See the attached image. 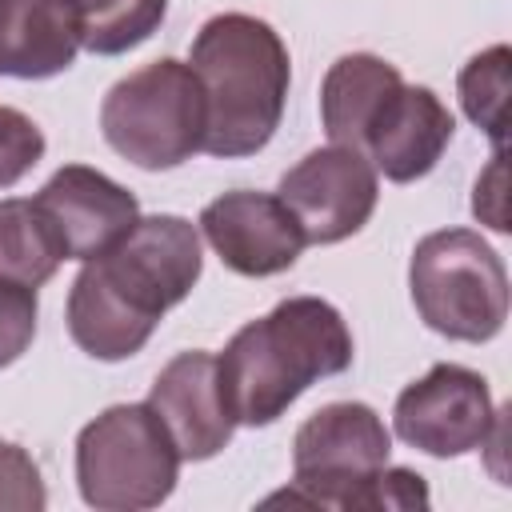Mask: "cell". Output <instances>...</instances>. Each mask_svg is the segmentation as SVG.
<instances>
[{
  "mask_svg": "<svg viewBox=\"0 0 512 512\" xmlns=\"http://www.w3.org/2000/svg\"><path fill=\"white\" fill-rule=\"evenodd\" d=\"M200 236L184 216H140L108 252L84 260L68 292V336L92 360H128L160 316L200 280Z\"/></svg>",
  "mask_w": 512,
  "mask_h": 512,
  "instance_id": "6da1fadb",
  "label": "cell"
},
{
  "mask_svg": "<svg viewBox=\"0 0 512 512\" xmlns=\"http://www.w3.org/2000/svg\"><path fill=\"white\" fill-rule=\"evenodd\" d=\"M352 368V332L320 296H288L244 324L216 356L220 392L236 424L264 428L316 380Z\"/></svg>",
  "mask_w": 512,
  "mask_h": 512,
  "instance_id": "7a4b0ae2",
  "label": "cell"
},
{
  "mask_svg": "<svg viewBox=\"0 0 512 512\" xmlns=\"http://www.w3.org/2000/svg\"><path fill=\"white\" fill-rule=\"evenodd\" d=\"M188 68L204 92V148L208 156L260 152L284 116L288 100V48L268 20L248 12H220L204 20L192 40Z\"/></svg>",
  "mask_w": 512,
  "mask_h": 512,
  "instance_id": "3957f363",
  "label": "cell"
},
{
  "mask_svg": "<svg viewBox=\"0 0 512 512\" xmlns=\"http://www.w3.org/2000/svg\"><path fill=\"white\" fill-rule=\"evenodd\" d=\"M420 320L464 344L492 340L508 320V272L496 248L472 228L428 232L408 264Z\"/></svg>",
  "mask_w": 512,
  "mask_h": 512,
  "instance_id": "277c9868",
  "label": "cell"
},
{
  "mask_svg": "<svg viewBox=\"0 0 512 512\" xmlns=\"http://www.w3.org/2000/svg\"><path fill=\"white\" fill-rule=\"evenodd\" d=\"M180 452L148 404H112L76 436V484L100 512H144L172 496Z\"/></svg>",
  "mask_w": 512,
  "mask_h": 512,
  "instance_id": "5b68a950",
  "label": "cell"
},
{
  "mask_svg": "<svg viewBox=\"0 0 512 512\" xmlns=\"http://www.w3.org/2000/svg\"><path fill=\"white\" fill-rule=\"evenodd\" d=\"M100 132L136 168L160 172L204 148V92L184 60H152L116 80L100 104Z\"/></svg>",
  "mask_w": 512,
  "mask_h": 512,
  "instance_id": "8992f818",
  "label": "cell"
},
{
  "mask_svg": "<svg viewBox=\"0 0 512 512\" xmlns=\"http://www.w3.org/2000/svg\"><path fill=\"white\" fill-rule=\"evenodd\" d=\"M392 436L376 408L360 400H332L316 408L292 440V492L288 500L312 508L352 512L356 492L388 464Z\"/></svg>",
  "mask_w": 512,
  "mask_h": 512,
  "instance_id": "52a82bcc",
  "label": "cell"
},
{
  "mask_svg": "<svg viewBox=\"0 0 512 512\" xmlns=\"http://www.w3.org/2000/svg\"><path fill=\"white\" fill-rule=\"evenodd\" d=\"M504 412L492 408L488 380L464 364H432L396 396V436L428 456H464L492 440Z\"/></svg>",
  "mask_w": 512,
  "mask_h": 512,
  "instance_id": "ba28073f",
  "label": "cell"
},
{
  "mask_svg": "<svg viewBox=\"0 0 512 512\" xmlns=\"http://www.w3.org/2000/svg\"><path fill=\"white\" fill-rule=\"evenodd\" d=\"M276 196L296 216L304 244H340L356 236L376 212L380 180L368 156L328 144L288 168Z\"/></svg>",
  "mask_w": 512,
  "mask_h": 512,
  "instance_id": "9c48e42d",
  "label": "cell"
},
{
  "mask_svg": "<svg viewBox=\"0 0 512 512\" xmlns=\"http://www.w3.org/2000/svg\"><path fill=\"white\" fill-rule=\"evenodd\" d=\"M200 232L224 268L240 276H276L304 252V232L280 196L268 192H224L200 212Z\"/></svg>",
  "mask_w": 512,
  "mask_h": 512,
  "instance_id": "30bf717a",
  "label": "cell"
},
{
  "mask_svg": "<svg viewBox=\"0 0 512 512\" xmlns=\"http://www.w3.org/2000/svg\"><path fill=\"white\" fill-rule=\"evenodd\" d=\"M36 208L48 216L72 260H92L108 252L140 220L136 196L88 164L56 168L36 192Z\"/></svg>",
  "mask_w": 512,
  "mask_h": 512,
  "instance_id": "8fae6325",
  "label": "cell"
},
{
  "mask_svg": "<svg viewBox=\"0 0 512 512\" xmlns=\"http://www.w3.org/2000/svg\"><path fill=\"white\" fill-rule=\"evenodd\" d=\"M168 428L180 460H212L236 432L228 400L220 392L216 356L204 348L172 356L144 400Z\"/></svg>",
  "mask_w": 512,
  "mask_h": 512,
  "instance_id": "7c38bea8",
  "label": "cell"
},
{
  "mask_svg": "<svg viewBox=\"0 0 512 512\" xmlns=\"http://www.w3.org/2000/svg\"><path fill=\"white\" fill-rule=\"evenodd\" d=\"M452 132L456 120L432 88L400 84V92H392L380 116L372 120L364 136V156L392 184H412L440 164L444 148L452 144Z\"/></svg>",
  "mask_w": 512,
  "mask_h": 512,
  "instance_id": "4fadbf2b",
  "label": "cell"
},
{
  "mask_svg": "<svg viewBox=\"0 0 512 512\" xmlns=\"http://www.w3.org/2000/svg\"><path fill=\"white\" fill-rule=\"evenodd\" d=\"M80 52L76 0H0V76L48 80Z\"/></svg>",
  "mask_w": 512,
  "mask_h": 512,
  "instance_id": "5bb4252c",
  "label": "cell"
},
{
  "mask_svg": "<svg viewBox=\"0 0 512 512\" xmlns=\"http://www.w3.org/2000/svg\"><path fill=\"white\" fill-rule=\"evenodd\" d=\"M404 76L396 64L372 56V52H348L340 56L324 84H320V120L332 144L352 148L364 156V136L392 92H400Z\"/></svg>",
  "mask_w": 512,
  "mask_h": 512,
  "instance_id": "9a60e30c",
  "label": "cell"
},
{
  "mask_svg": "<svg viewBox=\"0 0 512 512\" xmlns=\"http://www.w3.org/2000/svg\"><path fill=\"white\" fill-rule=\"evenodd\" d=\"M60 260H68V252L36 200H0V280L40 288Z\"/></svg>",
  "mask_w": 512,
  "mask_h": 512,
  "instance_id": "2e32d148",
  "label": "cell"
},
{
  "mask_svg": "<svg viewBox=\"0 0 512 512\" xmlns=\"http://www.w3.org/2000/svg\"><path fill=\"white\" fill-rule=\"evenodd\" d=\"M168 12V0H76L80 48L96 56H120L144 44Z\"/></svg>",
  "mask_w": 512,
  "mask_h": 512,
  "instance_id": "e0dca14e",
  "label": "cell"
},
{
  "mask_svg": "<svg viewBox=\"0 0 512 512\" xmlns=\"http://www.w3.org/2000/svg\"><path fill=\"white\" fill-rule=\"evenodd\" d=\"M508 72H512V52L504 44H492L476 52L456 76V92L468 120L484 128L496 148H504L508 140Z\"/></svg>",
  "mask_w": 512,
  "mask_h": 512,
  "instance_id": "ac0fdd59",
  "label": "cell"
},
{
  "mask_svg": "<svg viewBox=\"0 0 512 512\" xmlns=\"http://www.w3.org/2000/svg\"><path fill=\"white\" fill-rule=\"evenodd\" d=\"M44 156V132L20 108L0 104V188H12Z\"/></svg>",
  "mask_w": 512,
  "mask_h": 512,
  "instance_id": "d6986e66",
  "label": "cell"
},
{
  "mask_svg": "<svg viewBox=\"0 0 512 512\" xmlns=\"http://www.w3.org/2000/svg\"><path fill=\"white\" fill-rule=\"evenodd\" d=\"M48 488L40 464L12 440H0V512H40Z\"/></svg>",
  "mask_w": 512,
  "mask_h": 512,
  "instance_id": "ffe728a7",
  "label": "cell"
},
{
  "mask_svg": "<svg viewBox=\"0 0 512 512\" xmlns=\"http://www.w3.org/2000/svg\"><path fill=\"white\" fill-rule=\"evenodd\" d=\"M408 512V508H428V484L412 468H380L368 476V484L356 492L352 512Z\"/></svg>",
  "mask_w": 512,
  "mask_h": 512,
  "instance_id": "44dd1931",
  "label": "cell"
},
{
  "mask_svg": "<svg viewBox=\"0 0 512 512\" xmlns=\"http://www.w3.org/2000/svg\"><path fill=\"white\" fill-rule=\"evenodd\" d=\"M36 336V288L0 280V368L16 364Z\"/></svg>",
  "mask_w": 512,
  "mask_h": 512,
  "instance_id": "7402d4cb",
  "label": "cell"
},
{
  "mask_svg": "<svg viewBox=\"0 0 512 512\" xmlns=\"http://www.w3.org/2000/svg\"><path fill=\"white\" fill-rule=\"evenodd\" d=\"M472 212L496 228V232H508V212H504V148H496L492 156V168L476 180V196H472Z\"/></svg>",
  "mask_w": 512,
  "mask_h": 512,
  "instance_id": "603a6c76",
  "label": "cell"
}]
</instances>
